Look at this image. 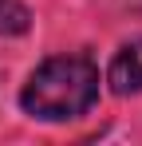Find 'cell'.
<instances>
[{"mask_svg":"<svg viewBox=\"0 0 142 146\" xmlns=\"http://www.w3.org/2000/svg\"><path fill=\"white\" fill-rule=\"evenodd\" d=\"M99 99V67L87 55H51L28 75L20 107L40 122H67L87 115Z\"/></svg>","mask_w":142,"mask_h":146,"instance_id":"obj_1","label":"cell"},{"mask_svg":"<svg viewBox=\"0 0 142 146\" xmlns=\"http://www.w3.org/2000/svg\"><path fill=\"white\" fill-rule=\"evenodd\" d=\"M107 83H111L115 95H138V91H142V40L126 44V48L111 59Z\"/></svg>","mask_w":142,"mask_h":146,"instance_id":"obj_2","label":"cell"},{"mask_svg":"<svg viewBox=\"0 0 142 146\" xmlns=\"http://www.w3.org/2000/svg\"><path fill=\"white\" fill-rule=\"evenodd\" d=\"M32 28V12L20 0H0V36H24Z\"/></svg>","mask_w":142,"mask_h":146,"instance_id":"obj_3","label":"cell"}]
</instances>
